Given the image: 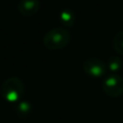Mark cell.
Masks as SVG:
<instances>
[{"mask_svg":"<svg viewBox=\"0 0 123 123\" xmlns=\"http://www.w3.org/2000/svg\"><path fill=\"white\" fill-rule=\"evenodd\" d=\"M71 38L70 32L63 27H56L47 31L42 38L45 47L56 50L65 47Z\"/></svg>","mask_w":123,"mask_h":123,"instance_id":"1","label":"cell"},{"mask_svg":"<svg viewBox=\"0 0 123 123\" xmlns=\"http://www.w3.org/2000/svg\"><path fill=\"white\" fill-rule=\"evenodd\" d=\"M24 93V85L20 78L10 77L1 86V95L9 102L19 100Z\"/></svg>","mask_w":123,"mask_h":123,"instance_id":"2","label":"cell"},{"mask_svg":"<svg viewBox=\"0 0 123 123\" xmlns=\"http://www.w3.org/2000/svg\"><path fill=\"white\" fill-rule=\"evenodd\" d=\"M102 87L109 96L118 97L123 94V78L118 74H111L104 79Z\"/></svg>","mask_w":123,"mask_h":123,"instance_id":"3","label":"cell"},{"mask_svg":"<svg viewBox=\"0 0 123 123\" xmlns=\"http://www.w3.org/2000/svg\"><path fill=\"white\" fill-rule=\"evenodd\" d=\"M83 67L85 72L92 77H102L107 72V63H105L101 59L90 57L87 58L84 63Z\"/></svg>","mask_w":123,"mask_h":123,"instance_id":"4","label":"cell"},{"mask_svg":"<svg viewBox=\"0 0 123 123\" xmlns=\"http://www.w3.org/2000/svg\"><path fill=\"white\" fill-rule=\"evenodd\" d=\"M39 6V0H19L17 9L21 14L30 16L38 11Z\"/></svg>","mask_w":123,"mask_h":123,"instance_id":"5","label":"cell"},{"mask_svg":"<svg viewBox=\"0 0 123 123\" xmlns=\"http://www.w3.org/2000/svg\"><path fill=\"white\" fill-rule=\"evenodd\" d=\"M60 18H61V21L62 22V24L65 26H68V27L73 26V24L75 22V14L70 9H63L61 12Z\"/></svg>","mask_w":123,"mask_h":123,"instance_id":"6","label":"cell"},{"mask_svg":"<svg viewBox=\"0 0 123 123\" xmlns=\"http://www.w3.org/2000/svg\"><path fill=\"white\" fill-rule=\"evenodd\" d=\"M122 62L121 60L118 56L116 55H111L109 59H108V62H107V67L110 68V70L111 71H117L119 70V68L121 67Z\"/></svg>","mask_w":123,"mask_h":123,"instance_id":"7","label":"cell"},{"mask_svg":"<svg viewBox=\"0 0 123 123\" xmlns=\"http://www.w3.org/2000/svg\"><path fill=\"white\" fill-rule=\"evenodd\" d=\"M113 48L119 54H123V31H119L113 37Z\"/></svg>","mask_w":123,"mask_h":123,"instance_id":"8","label":"cell"}]
</instances>
